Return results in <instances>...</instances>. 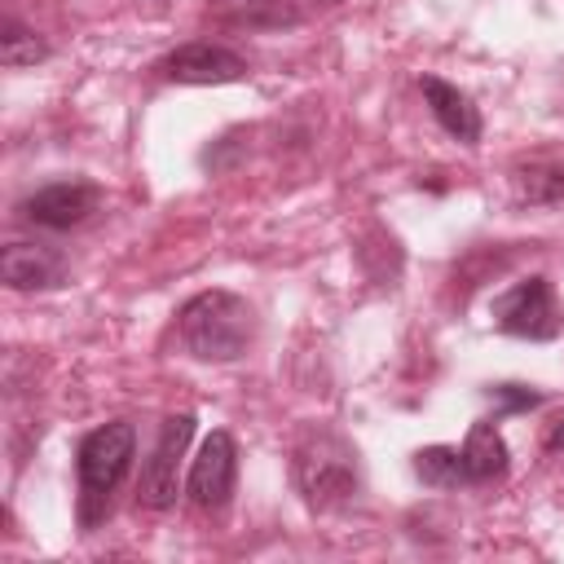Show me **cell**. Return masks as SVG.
<instances>
[{"label":"cell","mask_w":564,"mask_h":564,"mask_svg":"<svg viewBox=\"0 0 564 564\" xmlns=\"http://www.w3.org/2000/svg\"><path fill=\"white\" fill-rule=\"evenodd\" d=\"M185 352L198 361H238L256 344V308L234 291H198L176 313Z\"/></svg>","instance_id":"1"},{"label":"cell","mask_w":564,"mask_h":564,"mask_svg":"<svg viewBox=\"0 0 564 564\" xmlns=\"http://www.w3.org/2000/svg\"><path fill=\"white\" fill-rule=\"evenodd\" d=\"M291 480L300 489V498L313 511H335L344 507L357 489H361V467H357V449L330 432V427H313L295 441L291 449Z\"/></svg>","instance_id":"2"},{"label":"cell","mask_w":564,"mask_h":564,"mask_svg":"<svg viewBox=\"0 0 564 564\" xmlns=\"http://www.w3.org/2000/svg\"><path fill=\"white\" fill-rule=\"evenodd\" d=\"M132 454H137V427L128 419L101 423V427H93L79 441L75 476H79V524L84 529H93V524L106 520L110 498H115L119 480L132 467Z\"/></svg>","instance_id":"3"},{"label":"cell","mask_w":564,"mask_h":564,"mask_svg":"<svg viewBox=\"0 0 564 564\" xmlns=\"http://www.w3.org/2000/svg\"><path fill=\"white\" fill-rule=\"evenodd\" d=\"M194 436V414H167L159 427V441L150 449V458L141 463V480H137V502L150 511H167L176 502V471L185 458V445Z\"/></svg>","instance_id":"4"},{"label":"cell","mask_w":564,"mask_h":564,"mask_svg":"<svg viewBox=\"0 0 564 564\" xmlns=\"http://www.w3.org/2000/svg\"><path fill=\"white\" fill-rule=\"evenodd\" d=\"M494 326L516 339H555L560 335V304L546 278H524L494 300Z\"/></svg>","instance_id":"5"},{"label":"cell","mask_w":564,"mask_h":564,"mask_svg":"<svg viewBox=\"0 0 564 564\" xmlns=\"http://www.w3.org/2000/svg\"><path fill=\"white\" fill-rule=\"evenodd\" d=\"M234 480H238V445L229 432H212L189 467V480H185V494L194 507H225L229 494H234Z\"/></svg>","instance_id":"6"},{"label":"cell","mask_w":564,"mask_h":564,"mask_svg":"<svg viewBox=\"0 0 564 564\" xmlns=\"http://www.w3.org/2000/svg\"><path fill=\"white\" fill-rule=\"evenodd\" d=\"M163 75L176 84H234L247 75V62L225 44L194 40V44H181L163 57Z\"/></svg>","instance_id":"7"},{"label":"cell","mask_w":564,"mask_h":564,"mask_svg":"<svg viewBox=\"0 0 564 564\" xmlns=\"http://www.w3.org/2000/svg\"><path fill=\"white\" fill-rule=\"evenodd\" d=\"M97 185L88 181H57V185H44L35 189L26 203H22V216L40 229H70L79 220H88V212L97 207Z\"/></svg>","instance_id":"8"},{"label":"cell","mask_w":564,"mask_h":564,"mask_svg":"<svg viewBox=\"0 0 564 564\" xmlns=\"http://www.w3.org/2000/svg\"><path fill=\"white\" fill-rule=\"evenodd\" d=\"M0 278L9 291H48L66 278V256L48 242H9L0 251Z\"/></svg>","instance_id":"9"},{"label":"cell","mask_w":564,"mask_h":564,"mask_svg":"<svg viewBox=\"0 0 564 564\" xmlns=\"http://www.w3.org/2000/svg\"><path fill=\"white\" fill-rule=\"evenodd\" d=\"M419 88H423V97H427V110L436 115V123H441L454 141H463V145H476V141H480V132H485L480 110H476V101H471L458 84H449V79H441V75H423Z\"/></svg>","instance_id":"10"},{"label":"cell","mask_w":564,"mask_h":564,"mask_svg":"<svg viewBox=\"0 0 564 564\" xmlns=\"http://www.w3.org/2000/svg\"><path fill=\"white\" fill-rule=\"evenodd\" d=\"M458 458H463V485H489L507 471L511 449H507L502 432L494 427V419H480V423H471Z\"/></svg>","instance_id":"11"},{"label":"cell","mask_w":564,"mask_h":564,"mask_svg":"<svg viewBox=\"0 0 564 564\" xmlns=\"http://www.w3.org/2000/svg\"><path fill=\"white\" fill-rule=\"evenodd\" d=\"M414 476L432 489H458L463 485V458L449 445H423L414 454Z\"/></svg>","instance_id":"12"},{"label":"cell","mask_w":564,"mask_h":564,"mask_svg":"<svg viewBox=\"0 0 564 564\" xmlns=\"http://www.w3.org/2000/svg\"><path fill=\"white\" fill-rule=\"evenodd\" d=\"M0 57H4V66H35V62L48 57V44L31 26H22L18 18H4V26H0Z\"/></svg>","instance_id":"13"},{"label":"cell","mask_w":564,"mask_h":564,"mask_svg":"<svg viewBox=\"0 0 564 564\" xmlns=\"http://www.w3.org/2000/svg\"><path fill=\"white\" fill-rule=\"evenodd\" d=\"M516 189L529 203H555L564 194V167L560 163H529L516 172Z\"/></svg>","instance_id":"14"},{"label":"cell","mask_w":564,"mask_h":564,"mask_svg":"<svg viewBox=\"0 0 564 564\" xmlns=\"http://www.w3.org/2000/svg\"><path fill=\"white\" fill-rule=\"evenodd\" d=\"M304 13L295 0H247L234 22H247V26H260V31H282V26H295Z\"/></svg>","instance_id":"15"},{"label":"cell","mask_w":564,"mask_h":564,"mask_svg":"<svg viewBox=\"0 0 564 564\" xmlns=\"http://www.w3.org/2000/svg\"><path fill=\"white\" fill-rule=\"evenodd\" d=\"M489 397L498 401V410H502V414H520V410L542 405V392H538V388H524V383H494V388H489Z\"/></svg>","instance_id":"16"},{"label":"cell","mask_w":564,"mask_h":564,"mask_svg":"<svg viewBox=\"0 0 564 564\" xmlns=\"http://www.w3.org/2000/svg\"><path fill=\"white\" fill-rule=\"evenodd\" d=\"M546 449H555V454H564V419H560V423H555V427L546 432Z\"/></svg>","instance_id":"17"},{"label":"cell","mask_w":564,"mask_h":564,"mask_svg":"<svg viewBox=\"0 0 564 564\" xmlns=\"http://www.w3.org/2000/svg\"><path fill=\"white\" fill-rule=\"evenodd\" d=\"M317 4H339V0H317Z\"/></svg>","instance_id":"18"}]
</instances>
